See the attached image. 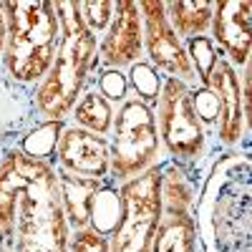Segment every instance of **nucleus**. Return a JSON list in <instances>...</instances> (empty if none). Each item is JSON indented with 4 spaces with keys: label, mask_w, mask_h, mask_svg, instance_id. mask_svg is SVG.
Listing matches in <instances>:
<instances>
[{
    "label": "nucleus",
    "mask_w": 252,
    "mask_h": 252,
    "mask_svg": "<svg viewBox=\"0 0 252 252\" xmlns=\"http://www.w3.org/2000/svg\"><path fill=\"white\" fill-rule=\"evenodd\" d=\"M194 220L199 252H250V154L215 157L199 187Z\"/></svg>",
    "instance_id": "1"
},
{
    "label": "nucleus",
    "mask_w": 252,
    "mask_h": 252,
    "mask_svg": "<svg viewBox=\"0 0 252 252\" xmlns=\"http://www.w3.org/2000/svg\"><path fill=\"white\" fill-rule=\"evenodd\" d=\"M61 40L46 78L33 86V111L38 121H66L78 96L98 71V38L83 26L78 0H58Z\"/></svg>",
    "instance_id": "2"
},
{
    "label": "nucleus",
    "mask_w": 252,
    "mask_h": 252,
    "mask_svg": "<svg viewBox=\"0 0 252 252\" xmlns=\"http://www.w3.org/2000/svg\"><path fill=\"white\" fill-rule=\"evenodd\" d=\"M20 197L10 252H68L71 227L58 194L53 161L20 152Z\"/></svg>",
    "instance_id": "3"
},
{
    "label": "nucleus",
    "mask_w": 252,
    "mask_h": 252,
    "mask_svg": "<svg viewBox=\"0 0 252 252\" xmlns=\"http://www.w3.org/2000/svg\"><path fill=\"white\" fill-rule=\"evenodd\" d=\"M8 40L0 56L5 76L26 89L38 86L46 78L58 51L61 23L53 0H5L3 3Z\"/></svg>",
    "instance_id": "4"
},
{
    "label": "nucleus",
    "mask_w": 252,
    "mask_h": 252,
    "mask_svg": "<svg viewBox=\"0 0 252 252\" xmlns=\"http://www.w3.org/2000/svg\"><path fill=\"white\" fill-rule=\"evenodd\" d=\"M154 116L164 159L177 161L197 174H207L202 164L212 157L209 154L212 131L197 119L187 83L177 78L161 81V91L154 103Z\"/></svg>",
    "instance_id": "5"
},
{
    "label": "nucleus",
    "mask_w": 252,
    "mask_h": 252,
    "mask_svg": "<svg viewBox=\"0 0 252 252\" xmlns=\"http://www.w3.org/2000/svg\"><path fill=\"white\" fill-rule=\"evenodd\" d=\"M109 157L111 184H124L164 161L154 109L134 94L116 106L109 134Z\"/></svg>",
    "instance_id": "6"
},
{
    "label": "nucleus",
    "mask_w": 252,
    "mask_h": 252,
    "mask_svg": "<svg viewBox=\"0 0 252 252\" xmlns=\"http://www.w3.org/2000/svg\"><path fill=\"white\" fill-rule=\"evenodd\" d=\"M159 172H161V212L152 252H199L194 204L199 197L202 177L169 159L159 164Z\"/></svg>",
    "instance_id": "7"
},
{
    "label": "nucleus",
    "mask_w": 252,
    "mask_h": 252,
    "mask_svg": "<svg viewBox=\"0 0 252 252\" xmlns=\"http://www.w3.org/2000/svg\"><path fill=\"white\" fill-rule=\"evenodd\" d=\"M119 220L111 229L109 252H152L161 212V172L152 166L144 174L116 184Z\"/></svg>",
    "instance_id": "8"
},
{
    "label": "nucleus",
    "mask_w": 252,
    "mask_h": 252,
    "mask_svg": "<svg viewBox=\"0 0 252 252\" xmlns=\"http://www.w3.org/2000/svg\"><path fill=\"white\" fill-rule=\"evenodd\" d=\"M139 13L144 28V58L164 78H177L187 86H197V76L187 56L184 40L166 20L164 0H139Z\"/></svg>",
    "instance_id": "9"
},
{
    "label": "nucleus",
    "mask_w": 252,
    "mask_h": 252,
    "mask_svg": "<svg viewBox=\"0 0 252 252\" xmlns=\"http://www.w3.org/2000/svg\"><path fill=\"white\" fill-rule=\"evenodd\" d=\"M207 89H212L217 96V119L212 126V136L222 146V152H242L250 154V129L252 126L245 119L242 109V83H240V71L232 68L224 56L217 58L215 68L209 71Z\"/></svg>",
    "instance_id": "10"
},
{
    "label": "nucleus",
    "mask_w": 252,
    "mask_h": 252,
    "mask_svg": "<svg viewBox=\"0 0 252 252\" xmlns=\"http://www.w3.org/2000/svg\"><path fill=\"white\" fill-rule=\"evenodd\" d=\"M98 68L129 71L144 58V28L136 0H116V10L109 28L96 46Z\"/></svg>",
    "instance_id": "11"
},
{
    "label": "nucleus",
    "mask_w": 252,
    "mask_h": 252,
    "mask_svg": "<svg viewBox=\"0 0 252 252\" xmlns=\"http://www.w3.org/2000/svg\"><path fill=\"white\" fill-rule=\"evenodd\" d=\"M109 139L96 136L86 129H78L73 124H63L56 152L53 166L61 172H68L86 179H109Z\"/></svg>",
    "instance_id": "12"
},
{
    "label": "nucleus",
    "mask_w": 252,
    "mask_h": 252,
    "mask_svg": "<svg viewBox=\"0 0 252 252\" xmlns=\"http://www.w3.org/2000/svg\"><path fill=\"white\" fill-rule=\"evenodd\" d=\"M252 3L250 0H215V18L209 38L222 51V56L232 63V68L242 71L250 63L252 48Z\"/></svg>",
    "instance_id": "13"
},
{
    "label": "nucleus",
    "mask_w": 252,
    "mask_h": 252,
    "mask_svg": "<svg viewBox=\"0 0 252 252\" xmlns=\"http://www.w3.org/2000/svg\"><path fill=\"white\" fill-rule=\"evenodd\" d=\"M35 124L38 119L33 111V89L10 81L0 68V152L18 146V141Z\"/></svg>",
    "instance_id": "14"
},
{
    "label": "nucleus",
    "mask_w": 252,
    "mask_h": 252,
    "mask_svg": "<svg viewBox=\"0 0 252 252\" xmlns=\"http://www.w3.org/2000/svg\"><path fill=\"white\" fill-rule=\"evenodd\" d=\"M56 179H58V194H61V207L66 222L71 227V232L76 229H86L91 227V212H94V199L106 184H111L109 179H86V177H76L68 172L56 169Z\"/></svg>",
    "instance_id": "15"
},
{
    "label": "nucleus",
    "mask_w": 252,
    "mask_h": 252,
    "mask_svg": "<svg viewBox=\"0 0 252 252\" xmlns=\"http://www.w3.org/2000/svg\"><path fill=\"white\" fill-rule=\"evenodd\" d=\"M166 20L182 40L209 35L215 18V0H164Z\"/></svg>",
    "instance_id": "16"
},
{
    "label": "nucleus",
    "mask_w": 252,
    "mask_h": 252,
    "mask_svg": "<svg viewBox=\"0 0 252 252\" xmlns=\"http://www.w3.org/2000/svg\"><path fill=\"white\" fill-rule=\"evenodd\" d=\"M114 114H116V106L103 98L91 83L86 86V91H83L78 96V101L73 103V109L68 114V124L78 126V129H86L96 136H106L111 134V124H114Z\"/></svg>",
    "instance_id": "17"
},
{
    "label": "nucleus",
    "mask_w": 252,
    "mask_h": 252,
    "mask_svg": "<svg viewBox=\"0 0 252 252\" xmlns=\"http://www.w3.org/2000/svg\"><path fill=\"white\" fill-rule=\"evenodd\" d=\"M63 124L66 121H38L35 126L28 129V134L18 141V149L26 152L33 159L53 161V152H56V144H58Z\"/></svg>",
    "instance_id": "18"
},
{
    "label": "nucleus",
    "mask_w": 252,
    "mask_h": 252,
    "mask_svg": "<svg viewBox=\"0 0 252 252\" xmlns=\"http://www.w3.org/2000/svg\"><path fill=\"white\" fill-rule=\"evenodd\" d=\"M126 78H129V91H131L136 98H141L144 103H149V106L154 109V103H157V98H159V91H161L164 76H161L146 58H141V61L134 63L129 71H126Z\"/></svg>",
    "instance_id": "19"
},
{
    "label": "nucleus",
    "mask_w": 252,
    "mask_h": 252,
    "mask_svg": "<svg viewBox=\"0 0 252 252\" xmlns=\"http://www.w3.org/2000/svg\"><path fill=\"white\" fill-rule=\"evenodd\" d=\"M184 48H187L189 61H192V68H194V76H197V86H204V81H207L209 71L215 68L217 58H222V51L215 46V40L209 35H197V38L184 40Z\"/></svg>",
    "instance_id": "20"
},
{
    "label": "nucleus",
    "mask_w": 252,
    "mask_h": 252,
    "mask_svg": "<svg viewBox=\"0 0 252 252\" xmlns=\"http://www.w3.org/2000/svg\"><path fill=\"white\" fill-rule=\"evenodd\" d=\"M116 220H119V189H116V184H106L94 199L91 229L101 232L103 237H109Z\"/></svg>",
    "instance_id": "21"
},
{
    "label": "nucleus",
    "mask_w": 252,
    "mask_h": 252,
    "mask_svg": "<svg viewBox=\"0 0 252 252\" xmlns=\"http://www.w3.org/2000/svg\"><path fill=\"white\" fill-rule=\"evenodd\" d=\"M91 86L103 96L109 98L114 106L126 101L129 96V78H126V71H116V68H98L91 78Z\"/></svg>",
    "instance_id": "22"
},
{
    "label": "nucleus",
    "mask_w": 252,
    "mask_h": 252,
    "mask_svg": "<svg viewBox=\"0 0 252 252\" xmlns=\"http://www.w3.org/2000/svg\"><path fill=\"white\" fill-rule=\"evenodd\" d=\"M114 10H116L114 0H78V13H81L83 26H86L96 38H101L103 31L109 28Z\"/></svg>",
    "instance_id": "23"
},
{
    "label": "nucleus",
    "mask_w": 252,
    "mask_h": 252,
    "mask_svg": "<svg viewBox=\"0 0 252 252\" xmlns=\"http://www.w3.org/2000/svg\"><path fill=\"white\" fill-rule=\"evenodd\" d=\"M189 98H192V106L197 119L212 131L215 119H217V96L212 94V89L207 86H189Z\"/></svg>",
    "instance_id": "24"
},
{
    "label": "nucleus",
    "mask_w": 252,
    "mask_h": 252,
    "mask_svg": "<svg viewBox=\"0 0 252 252\" xmlns=\"http://www.w3.org/2000/svg\"><path fill=\"white\" fill-rule=\"evenodd\" d=\"M68 252H109V240L91 227L76 229V232H71Z\"/></svg>",
    "instance_id": "25"
},
{
    "label": "nucleus",
    "mask_w": 252,
    "mask_h": 252,
    "mask_svg": "<svg viewBox=\"0 0 252 252\" xmlns=\"http://www.w3.org/2000/svg\"><path fill=\"white\" fill-rule=\"evenodd\" d=\"M5 40H8V23H5L3 3H0V56H3V51H5Z\"/></svg>",
    "instance_id": "26"
}]
</instances>
